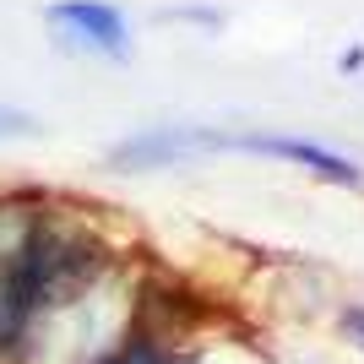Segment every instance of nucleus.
I'll list each match as a JSON object with an SVG mask.
<instances>
[{
    "instance_id": "0eeeda50",
    "label": "nucleus",
    "mask_w": 364,
    "mask_h": 364,
    "mask_svg": "<svg viewBox=\"0 0 364 364\" xmlns=\"http://www.w3.org/2000/svg\"><path fill=\"white\" fill-rule=\"evenodd\" d=\"M337 65H343V71H359L364 55H359V49H348V55H337Z\"/></svg>"
},
{
    "instance_id": "423d86ee",
    "label": "nucleus",
    "mask_w": 364,
    "mask_h": 364,
    "mask_svg": "<svg viewBox=\"0 0 364 364\" xmlns=\"http://www.w3.org/2000/svg\"><path fill=\"white\" fill-rule=\"evenodd\" d=\"M343 332H348V343L364 348V304H348V310H343Z\"/></svg>"
},
{
    "instance_id": "f03ea898",
    "label": "nucleus",
    "mask_w": 364,
    "mask_h": 364,
    "mask_svg": "<svg viewBox=\"0 0 364 364\" xmlns=\"http://www.w3.org/2000/svg\"><path fill=\"white\" fill-rule=\"evenodd\" d=\"M44 22L55 33V44L71 55L131 60V22L109 0H55V6H44Z\"/></svg>"
},
{
    "instance_id": "f257e3e1",
    "label": "nucleus",
    "mask_w": 364,
    "mask_h": 364,
    "mask_svg": "<svg viewBox=\"0 0 364 364\" xmlns=\"http://www.w3.org/2000/svg\"><path fill=\"white\" fill-rule=\"evenodd\" d=\"M44 218H49V201L0 196V364L16 359L22 337H28V321L38 310Z\"/></svg>"
},
{
    "instance_id": "20e7f679",
    "label": "nucleus",
    "mask_w": 364,
    "mask_h": 364,
    "mask_svg": "<svg viewBox=\"0 0 364 364\" xmlns=\"http://www.w3.org/2000/svg\"><path fill=\"white\" fill-rule=\"evenodd\" d=\"M191 152H218V131H207V125H147L136 136L114 141L109 164L131 174V168H168Z\"/></svg>"
},
{
    "instance_id": "39448f33",
    "label": "nucleus",
    "mask_w": 364,
    "mask_h": 364,
    "mask_svg": "<svg viewBox=\"0 0 364 364\" xmlns=\"http://www.w3.org/2000/svg\"><path fill=\"white\" fill-rule=\"evenodd\" d=\"M28 136H38V120L16 104H0V141H28Z\"/></svg>"
},
{
    "instance_id": "7ed1b4c3",
    "label": "nucleus",
    "mask_w": 364,
    "mask_h": 364,
    "mask_svg": "<svg viewBox=\"0 0 364 364\" xmlns=\"http://www.w3.org/2000/svg\"><path fill=\"white\" fill-rule=\"evenodd\" d=\"M218 147H234V152H261V158H283V164L304 168L326 185H364V168L343 152L321 147V141H304V136H277V131H245V136H223L218 131Z\"/></svg>"
}]
</instances>
